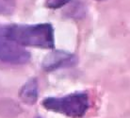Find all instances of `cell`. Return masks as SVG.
Here are the masks:
<instances>
[{
  "instance_id": "cell-1",
  "label": "cell",
  "mask_w": 130,
  "mask_h": 118,
  "mask_svg": "<svg viewBox=\"0 0 130 118\" xmlns=\"http://www.w3.org/2000/svg\"><path fill=\"white\" fill-rule=\"evenodd\" d=\"M7 36L22 46L51 49L55 46L54 28L47 23L5 26Z\"/></svg>"
},
{
  "instance_id": "cell-2",
  "label": "cell",
  "mask_w": 130,
  "mask_h": 118,
  "mask_svg": "<svg viewBox=\"0 0 130 118\" xmlns=\"http://www.w3.org/2000/svg\"><path fill=\"white\" fill-rule=\"evenodd\" d=\"M42 104L51 112L71 118H81L90 109V97L86 92H76L61 97H47Z\"/></svg>"
},
{
  "instance_id": "cell-3",
  "label": "cell",
  "mask_w": 130,
  "mask_h": 118,
  "mask_svg": "<svg viewBox=\"0 0 130 118\" xmlns=\"http://www.w3.org/2000/svg\"><path fill=\"white\" fill-rule=\"evenodd\" d=\"M30 59L29 52L7 36L5 26L0 27V61L22 64Z\"/></svg>"
},
{
  "instance_id": "cell-4",
  "label": "cell",
  "mask_w": 130,
  "mask_h": 118,
  "mask_svg": "<svg viewBox=\"0 0 130 118\" xmlns=\"http://www.w3.org/2000/svg\"><path fill=\"white\" fill-rule=\"evenodd\" d=\"M76 63V58L75 55L62 50H57L47 55L42 66L46 71H53L56 69L70 67Z\"/></svg>"
},
{
  "instance_id": "cell-5",
  "label": "cell",
  "mask_w": 130,
  "mask_h": 118,
  "mask_svg": "<svg viewBox=\"0 0 130 118\" xmlns=\"http://www.w3.org/2000/svg\"><path fill=\"white\" fill-rule=\"evenodd\" d=\"M20 97L26 104H34L38 98V84L35 79L28 80L20 91Z\"/></svg>"
},
{
  "instance_id": "cell-6",
  "label": "cell",
  "mask_w": 130,
  "mask_h": 118,
  "mask_svg": "<svg viewBox=\"0 0 130 118\" xmlns=\"http://www.w3.org/2000/svg\"><path fill=\"white\" fill-rule=\"evenodd\" d=\"M69 2H70V0H46V7L49 9L57 10V9L63 7Z\"/></svg>"
},
{
  "instance_id": "cell-7",
  "label": "cell",
  "mask_w": 130,
  "mask_h": 118,
  "mask_svg": "<svg viewBox=\"0 0 130 118\" xmlns=\"http://www.w3.org/2000/svg\"><path fill=\"white\" fill-rule=\"evenodd\" d=\"M4 1H5V2H7V3H8V2H10V1H11V0H4Z\"/></svg>"
},
{
  "instance_id": "cell-8",
  "label": "cell",
  "mask_w": 130,
  "mask_h": 118,
  "mask_svg": "<svg viewBox=\"0 0 130 118\" xmlns=\"http://www.w3.org/2000/svg\"><path fill=\"white\" fill-rule=\"evenodd\" d=\"M96 1H100V2H102V1H106V0H96Z\"/></svg>"
},
{
  "instance_id": "cell-9",
  "label": "cell",
  "mask_w": 130,
  "mask_h": 118,
  "mask_svg": "<svg viewBox=\"0 0 130 118\" xmlns=\"http://www.w3.org/2000/svg\"><path fill=\"white\" fill-rule=\"evenodd\" d=\"M36 118H41V117H36Z\"/></svg>"
}]
</instances>
